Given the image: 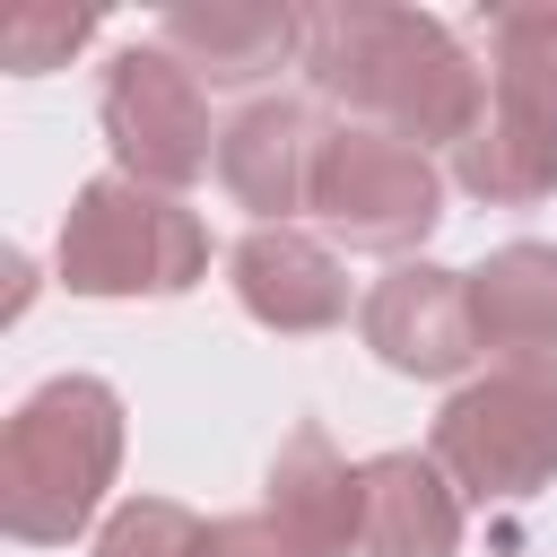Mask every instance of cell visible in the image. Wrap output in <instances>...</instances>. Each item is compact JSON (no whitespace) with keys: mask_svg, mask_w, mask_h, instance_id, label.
Listing matches in <instances>:
<instances>
[{"mask_svg":"<svg viewBox=\"0 0 557 557\" xmlns=\"http://www.w3.org/2000/svg\"><path fill=\"white\" fill-rule=\"evenodd\" d=\"M261 522L278 531L287 557H348V548H366V470H348L322 426H296L270 461Z\"/></svg>","mask_w":557,"mask_h":557,"instance_id":"8","label":"cell"},{"mask_svg":"<svg viewBox=\"0 0 557 557\" xmlns=\"http://www.w3.org/2000/svg\"><path fill=\"white\" fill-rule=\"evenodd\" d=\"M435 470L470 496H531L557 479V366H505L444 400Z\"/></svg>","mask_w":557,"mask_h":557,"instance_id":"4","label":"cell"},{"mask_svg":"<svg viewBox=\"0 0 557 557\" xmlns=\"http://www.w3.org/2000/svg\"><path fill=\"white\" fill-rule=\"evenodd\" d=\"M87 35H96L87 9H9V26H0V61H9V70H52V61H70Z\"/></svg>","mask_w":557,"mask_h":557,"instance_id":"17","label":"cell"},{"mask_svg":"<svg viewBox=\"0 0 557 557\" xmlns=\"http://www.w3.org/2000/svg\"><path fill=\"white\" fill-rule=\"evenodd\" d=\"M104 139L122 157L131 183L148 191H174L209 165V104H200V78L165 52V44H131L113 70H104Z\"/></svg>","mask_w":557,"mask_h":557,"instance_id":"6","label":"cell"},{"mask_svg":"<svg viewBox=\"0 0 557 557\" xmlns=\"http://www.w3.org/2000/svg\"><path fill=\"white\" fill-rule=\"evenodd\" d=\"M200 548H209V522H191L165 496H131L96 540V557H200Z\"/></svg>","mask_w":557,"mask_h":557,"instance_id":"16","label":"cell"},{"mask_svg":"<svg viewBox=\"0 0 557 557\" xmlns=\"http://www.w3.org/2000/svg\"><path fill=\"white\" fill-rule=\"evenodd\" d=\"M209 270V235L183 200L104 174L61 218V287L70 296H183Z\"/></svg>","mask_w":557,"mask_h":557,"instance_id":"3","label":"cell"},{"mask_svg":"<svg viewBox=\"0 0 557 557\" xmlns=\"http://www.w3.org/2000/svg\"><path fill=\"white\" fill-rule=\"evenodd\" d=\"M487 52H496V113H522L531 131L557 139V0L496 9L487 17Z\"/></svg>","mask_w":557,"mask_h":557,"instance_id":"15","label":"cell"},{"mask_svg":"<svg viewBox=\"0 0 557 557\" xmlns=\"http://www.w3.org/2000/svg\"><path fill=\"white\" fill-rule=\"evenodd\" d=\"M461 496L444 487L435 453H374L366 461V557H453Z\"/></svg>","mask_w":557,"mask_h":557,"instance_id":"13","label":"cell"},{"mask_svg":"<svg viewBox=\"0 0 557 557\" xmlns=\"http://www.w3.org/2000/svg\"><path fill=\"white\" fill-rule=\"evenodd\" d=\"M366 348L400 374H461L479 357V331H470V270H435V261H409L392 270L374 296H366Z\"/></svg>","mask_w":557,"mask_h":557,"instance_id":"7","label":"cell"},{"mask_svg":"<svg viewBox=\"0 0 557 557\" xmlns=\"http://www.w3.org/2000/svg\"><path fill=\"white\" fill-rule=\"evenodd\" d=\"M200 557H287V548H278V531H270V522L235 513V522H209V548H200Z\"/></svg>","mask_w":557,"mask_h":557,"instance_id":"18","label":"cell"},{"mask_svg":"<svg viewBox=\"0 0 557 557\" xmlns=\"http://www.w3.org/2000/svg\"><path fill=\"white\" fill-rule=\"evenodd\" d=\"M226 270H235L244 313L270 322V331H331V322L348 313L339 261H331L313 235H296V226H252V235L235 244Z\"/></svg>","mask_w":557,"mask_h":557,"instance_id":"10","label":"cell"},{"mask_svg":"<svg viewBox=\"0 0 557 557\" xmlns=\"http://www.w3.org/2000/svg\"><path fill=\"white\" fill-rule=\"evenodd\" d=\"M453 183L487 209H531L557 191V139L531 131L522 113H479V131L453 148Z\"/></svg>","mask_w":557,"mask_h":557,"instance_id":"14","label":"cell"},{"mask_svg":"<svg viewBox=\"0 0 557 557\" xmlns=\"http://www.w3.org/2000/svg\"><path fill=\"white\" fill-rule=\"evenodd\" d=\"M322 139H331V131L313 122V104L261 96V104H244V113L226 122L218 174H226V191H235L244 209H261V218L287 226V209H313V157H322Z\"/></svg>","mask_w":557,"mask_h":557,"instance_id":"9","label":"cell"},{"mask_svg":"<svg viewBox=\"0 0 557 557\" xmlns=\"http://www.w3.org/2000/svg\"><path fill=\"white\" fill-rule=\"evenodd\" d=\"M157 44L191 78L235 87V78H261L287 52H305V17L296 9H270V0H183V9H165V35Z\"/></svg>","mask_w":557,"mask_h":557,"instance_id":"11","label":"cell"},{"mask_svg":"<svg viewBox=\"0 0 557 557\" xmlns=\"http://www.w3.org/2000/svg\"><path fill=\"white\" fill-rule=\"evenodd\" d=\"M296 61L313 70L322 96L374 113L409 148H426V139L461 148L487 113L470 52L418 9H305V52Z\"/></svg>","mask_w":557,"mask_h":557,"instance_id":"1","label":"cell"},{"mask_svg":"<svg viewBox=\"0 0 557 557\" xmlns=\"http://www.w3.org/2000/svg\"><path fill=\"white\" fill-rule=\"evenodd\" d=\"M470 331L513 366L557 357V244H505L470 270Z\"/></svg>","mask_w":557,"mask_h":557,"instance_id":"12","label":"cell"},{"mask_svg":"<svg viewBox=\"0 0 557 557\" xmlns=\"http://www.w3.org/2000/svg\"><path fill=\"white\" fill-rule=\"evenodd\" d=\"M113 461H122L113 383H96V374L44 383L0 435V522H9V540H35V548L78 540L87 513L104 505V487H113Z\"/></svg>","mask_w":557,"mask_h":557,"instance_id":"2","label":"cell"},{"mask_svg":"<svg viewBox=\"0 0 557 557\" xmlns=\"http://www.w3.org/2000/svg\"><path fill=\"white\" fill-rule=\"evenodd\" d=\"M313 209L357 252H409L444 218V174L392 131H331L313 157Z\"/></svg>","mask_w":557,"mask_h":557,"instance_id":"5","label":"cell"}]
</instances>
